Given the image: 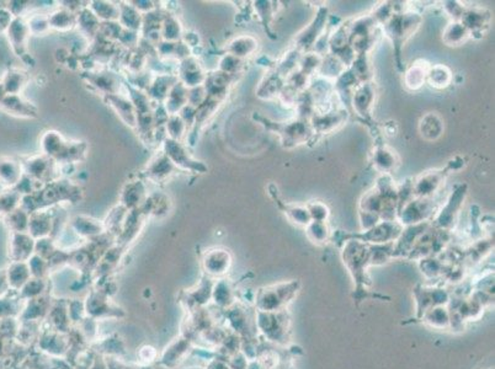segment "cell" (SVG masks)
Listing matches in <instances>:
<instances>
[{"mask_svg":"<svg viewBox=\"0 0 495 369\" xmlns=\"http://www.w3.org/2000/svg\"><path fill=\"white\" fill-rule=\"evenodd\" d=\"M20 179V167L18 164L9 159H0V181L3 184L11 186Z\"/></svg>","mask_w":495,"mask_h":369,"instance_id":"1","label":"cell"},{"mask_svg":"<svg viewBox=\"0 0 495 369\" xmlns=\"http://www.w3.org/2000/svg\"><path fill=\"white\" fill-rule=\"evenodd\" d=\"M4 96H5L4 88H3V84H0V101H1V100L4 99Z\"/></svg>","mask_w":495,"mask_h":369,"instance_id":"3","label":"cell"},{"mask_svg":"<svg viewBox=\"0 0 495 369\" xmlns=\"http://www.w3.org/2000/svg\"><path fill=\"white\" fill-rule=\"evenodd\" d=\"M9 13H6L4 10H0V32L4 31L5 28H9L10 24Z\"/></svg>","mask_w":495,"mask_h":369,"instance_id":"2","label":"cell"}]
</instances>
